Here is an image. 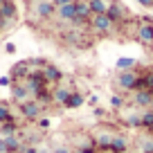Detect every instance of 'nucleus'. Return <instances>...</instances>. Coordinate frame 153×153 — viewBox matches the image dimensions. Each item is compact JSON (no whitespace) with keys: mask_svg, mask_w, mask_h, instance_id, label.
<instances>
[{"mask_svg":"<svg viewBox=\"0 0 153 153\" xmlns=\"http://www.w3.org/2000/svg\"><path fill=\"white\" fill-rule=\"evenodd\" d=\"M137 81H140V76H137V72L135 70H131V72H120L117 74V86L122 88V90H137Z\"/></svg>","mask_w":153,"mask_h":153,"instance_id":"1","label":"nucleus"},{"mask_svg":"<svg viewBox=\"0 0 153 153\" xmlns=\"http://www.w3.org/2000/svg\"><path fill=\"white\" fill-rule=\"evenodd\" d=\"M20 113H23V117L25 120H38V117H41V113H43V106L38 104V101H23V104H20Z\"/></svg>","mask_w":153,"mask_h":153,"instance_id":"2","label":"nucleus"},{"mask_svg":"<svg viewBox=\"0 0 153 153\" xmlns=\"http://www.w3.org/2000/svg\"><path fill=\"white\" fill-rule=\"evenodd\" d=\"M113 135L110 131H99V133L92 137V144L97 146V151H104V153H110V142H113Z\"/></svg>","mask_w":153,"mask_h":153,"instance_id":"3","label":"nucleus"},{"mask_svg":"<svg viewBox=\"0 0 153 153\" xmlns=\"http://www.w3.org/2000/svg\"><path fill=\"white\" fill-rule=\"evenodd\" d=\"M74 5H76V18L72 20V23H76V25H83V23H86V20L92 16L90 5H88V2H81V0H74Z\"/></svg>","mask_w":153,"mask_h":153,"instance_id":"4","label":"nucleus"},{"mask_svg":"<svg viewBox=\"0 0 153 153\" xmlns=\"http://www.w3.org/2000/svg\"><path fill=\"white\" fill-rule=\"evenodd\" d=\"M11 81H25V79H27L29 76V61H25V63H16L14 68H11Z\"/></svg>","mask_w":153,"mask_h":153,"instance_id":"5","label":"nucleus"},{"mask_svg":"<svg viewBox=\"0 0 153 153\" xmlns=\"http://www.w3.org/2000/svg\"><path fill=\"white\" fill-rule=\"evenodd\" d=\"M56 11L52 0H38L36 2V16L38 18H52V14Z\"/></svg>","mask_w":153,"mask_h":153,"instance_id":"6","label":"nucleus"},{"mask_svg":"<svg viewBox=\"0 0 153 153\" xmlns=\"http://www.w3.org/2000/svg\"><path fill=\"white\" fill-rule=\"evenodd\" d=\"M11 97H14V101H18V104L27 101V97H29L27 86H25L23 81H16V83H11Z\"/></svg>","mask_w":153,"mask_h":153,"instance_id":"7","label":"nucleus"},{"mask_svg":"<svg viewBox=\"0 0 153 153\" xmlns=\"http://www.w3.org/2000/svg\"><path fill=\"white\" fill-rule=\"evenodd\" d=\"M128 151V140L124 135L115 133L113 135V142H110V153H126Z\"/></svg>","mask_w":153,"mask_h":153,"instance_id":"8","label":"nucleus"},{"mask_svg":"<svg viewBox=\"0 0 153 153\" xmlns=\"http://www.w3.org/2000/svg\"><path fill=\"white\" fill-rule=\"evenodd\" d=\"M43 76H45V81H48V86H50V83H59L63 79L61 70H59L56 65H45L43 68Z\"/></svg>","mask_w":153,"mask_h":153,"instance_id":"9","label":"nucleus"},{"mask_svg":"<svg viewBox=\"0 0 153 153\" xmlns=\"http://www.w3.org/2000/svg\"><path fill=\"white\" fill-rule=\"evenodd\" d=\"M92 27H95L97 32H108V29L113 27V20H110V18H108L106 14L92 16Z\"/></svg>","mask_w":153,"mask_h":153,"instance_id":"10","label":"nucleus"},{"mask_svg":"<svg viewBox=\"0 0 153 153\" xmlns=\"http://www.w3.org/2000/svg\"><path fill=\"white\" fill-rule=\"evenodd\" d=\"M56 14H59V18L61 20H74L76 18V5L74 2H70V5H63V7H59L56 9Z\"/></svg>","mask_w":153,"mask_h":153,"instance_id":"11","label":"nucleus"},{"mask_svg":"<svg viewBox=\"0 0 153 153\" xmlns=\"http://www.w3.org/2000/svg\"><path fill=\"white\" fill-rule=\"evenodd\" d=\"M137 38L142 43H153V25L151 23H142L137 27Z\"/></svg>","mask_w":153,"mask_h":153,"instance_id":"12","label":"nucleus"},{"mask_svg":"<svg viewBox=\"0 0 153 153\" xmlns=\"http://www.w3.org/2000/svg\"><path fill=\"white\" fill-rule=\"evenodd\" d=\"M0 18H2V20L16 18V5L11 2V0H5V2L0 5Z\"/></svg>","mask_w":153,"mask_h":153,"instance_id":"13","label":"nucleus"},{"mask_svg":"<svg viewBox=\"0 0 153 153\" xmlns=\"http://www.w3.org/2000/svg\"><path fill=\"white\" fill-rule=\"evenodd\" d=\"M5 146H7V153H23L25 144H20V140L16 135H9V137H5Z\"/></svg>","mask_w":153,"mask_h":153,"instance_id":"14","label":"nucleus"},{"mask_svg":"<svg viewBox=\"0 0 153 153\" xmlns=\"http://www.w3.org/2000/svg\"><path fill=\"white\" fill-rule=\"evenodd\" d=\"M151 95H153V90H135V97H133V101H135V106H149L151 104Z\"/></svg>","mask_w":153,"mask_h":153,"instance_id":"15","label":"nucleus"},{"mask_svg":"<svg viewBox=\"0 0 153 153\" xmlns=\"http://www.w3.org/2000/svg\"><path fill=\"white\" fill-rule=\"evenodd\" d=\"M68 97H70V90H68L65 86H59L56 90L52 92V101H54V104H61V106H65Z\"/></svg>","mask_w":153,"mask_h":153,"instance_id":"16","label":"nucleus"},{"mask_svg":"<svg viewBox=\"0 0 153 153\" xmlns=\"http://www.w3.org/2000/svg\"><path fill=\"white\" fill-rule=\"evenodd\" d=\"M86 104V97L81 95V92H70V97H68L65 101V108H79V106Z\"/></svg>","mask_w":153,"mask_h":153,"instance_id":"17","label":"nucleus"},{"mask_svg":"<svg viewBox=\"0 0 153 153\" xmlns=\"http://www.w3.org/2000/svg\"><path fill=\"white\" fill-rule=\"evenodd\" d=\"M133 68H135V59H131V56L117 59V70H120V72H131Z\"/></svg>","mask_w":153,"mask_h":153,"instance_id":"18","label":"nucleus"},{"mask_svg":"<svg viewBox=\"0 0 153 153\" xmlns=\"http://www.w3.org/2000/svg\"><path fill=\"white\" fill-rule=\"evenodd\" d=\"M88 5H90L92 16H99V14H106V11H108V5H106V0H92V2H88Z\"/></svg>","mask_w":153,"mask_h":153,"instance_id":"19","label":"nucleus"},{"mask_svg":"<svg viewBox=\"0 0 153 153\" xmlns=\"http://www.w3.org/2000/svg\"><path fill=\"white\" fill-rule=\"evenodd\" d=\"M106 16H108L113 23H115V20H122V16H124V9H122L120 5H110L108 11H106Z\"/></svg>","mask_w":153,"mask_h":153,"instance_id":"20","label":"nucleus"},{"mask_svg":"<svg viewBox=\"0 0 153 153\" xmlns=\"http://www.w3.org/2000/svg\"><path fill=\"white\" fill-rule=\"evenodd\" d=\"M16 131H18V124H16V122H7V124H0V133L5 135V137H9V135H16Z\"/></svg>","mask_w":153,"mask_h":153,"instance_id":"21","label":"nucleus"},{"mask_svg":"<svg viewBox=\"0 0 153 153\" xmlns=\"http://www.w3.org/2000/svg\"><path fill=\"white\" fill-rule=\"evenodd\" d=\"M7 122H16L11 110L7 108V104H0V124H7Z\"/></svg>","mask_w":153,"mask_h":153,"instance_id":"22","label":"nucleus"},{"mask_svg":"<svg viewBox=\"0 0 153 153\" xmlns=\"http://www.w3.org/2000/svg\"><path fill=\"white\" fill-rule=\"evenodd\" d=\"M142 128H146L149 133H153V110L142 115Z\"/></svg>","mask_w":153,"mask_h":153,"instance_id":"23","label":"nucleus"},{"mask_svg":"<svg viewBox=\"0 0 153 153\" xmlns=\"http://www.w3.org/2000/svg\"><path fill=\"white\" fill-rule=\"evenodd\" d=\"M110 106H113V108H122V106H124V97L113 95V97H110Z\"/></svg>","mask_w":153,"mask_h":153,"instance_id":"24","label":"nucleus"},{"mask_svg":"<svg viewBox=\"0 0 153 153\" xmlns=\"http://www.w3.org/2000/svg\"><path fill=\"white\" fill-rule=\"evenodd\" d=\"M76 153H99V151H97V146H95V144H88V146H81V149H79V151H76Z\"/></svg>","mask_w":153,"mask_h":153,"instance_id":"25","label":"nucleus"},{"mask_svg":"<svg viewBox=\"0 0 153 153\" xmlns=\"http://www.w3.org/2000/svg\"><path fill=\"white\" fill-rule=\"evenodd\" d=\"M38 126L41 128H50V120L48 117H38Z\"/></svg>","mask_w":153,"mask_h":153,"instance_id":"26","label":"nucleus"},{"mask_svg":"<svg viewBox=\"0 0 153 153\" xmlns=\"http://www.w3.org/2000/svg\"><path fill=\"white\" fill-rule=\"evenodd\" d=\"M52 2H54V7L59 9V7H63V5H70V2H74V0H52Z\"/></svg>","mask_w":153,"mask_h":153,"instance_id":"27","label":"nucleus"},{"mask_svg":"<svg viewBox=\"0 0 153 153\" xmlns=\"http://www.w3.org/2000/svg\"><path fill=\"white\" fill-rule=\"evenodd\" d=\"M0 86H11V76H0Z\"/></svg>","mask_w":153,"mask_h":153,"instance_id":"28","label":"nucleus"},{"mask_svg":"<svg viewBox=\"0 0 153 153\" xmlns=\"http://www.w3.org/2000/svg\"><path fill=\"white\" fill-rule=\"evenodd\" d=\"M5 50H7V54H14V52H16V45H14V43H7Z\"/></svg>","mask_w":153,"mask_h":153,"instance_id":"29","label":"nucleus"},{"mask_svg":"<svg viewBox=\"0 0 153 153\" xmlns=\"http://www.w3.org/2000/svg\"><path fill=\"white\" fill-rule=\"evenodd\" d=\"M23 153H41V151H38L36 146H25V149H23Z\"/></svg>","mask_w":153,"mask_h":153,"instance_id":"30","label":"nucleus"},{"mask_svg":"<svg viewBox=\"0 0 153 153\" xmlns=\"http://www.w3.org/2000/svg\"><path fill=\"white\" fill-rule=\"evenodd\" d=\"M0 153H7V146H5V137H0Z\"/></svg>","mask_w":153,"mask_h":153,"instance_id":"31","label":"nucleus"},{"mask_svg":"<svg viewBox=\"0 0 153 153\" xmlns=\"http://www.w3.org/2000/svg\"><path fill=\"white\" fill-rule=\"evenodd\" d=\"M137 2H140V5H144V7H153L151 0H137Z\"/></svg>","mask_w":153,"mask_h":153,"instance_id":"32","label":"nucleus"},{"mask_svg":"<svg viewBox=\"0 0 153 153\" xmlns=\"http://www.w3.org/2000/svg\"><path fill=\"white\" fill-rule=\"evenodd\" d=\"M97 101H99V99H97V97H95V95H92V97H90V99H88V104H90V106H97Z\"/></svg>","mask_w":153,"mask_h":153,"instance_id":"33","label":"nucleus"},{"mask_svg":"<svg viewBox=\"0 0 153 153\" xmlns=\"http://www.w3.org/2000/svg\"><path fill=\"white\" fill-rule=\"evenodd\" d=\"M54 153H70V149H65V146H59Z\"/></svg>","mask_w":153,"mask_h":153,"instance_id":"34","label":"nucleus"},{"mask_svg":"<svg viewBox=\"0 0 153 153\" xmlns=\"http://www.w3.org/2000/svg\"><path fill=\"white\" fill-rule=\"evenodd\" d=\"M151 106H153V95H151Z\"/></svg>","mask_w":153,"mask_h":153,"instance_id":"35","label":"nucleus"},{"mask_svg":"<svg viewBox=\"0 0 153 153\" xmlns=\"http://www.w3.org/2000/svg\"><path fill=\"white\" fill-rule=\"evenodd\" d=\"M2 2H5V0H0V5H2Z\"/></svg>","mask_w":153,"mask_h":153,"instance_id":"36","label":"nucleus"},{"mask_svg":"<svg viewBox=\"0 0 153 153\" xmlns=\"http://www.w3.org/2000/svg\"><path fill=\"white\" fill-rule=\"evenodd\" d=\"M86 2H92V0H86Z\"/></svg>","mask_w":153,"mask_h":153,"instance_id":"37","label":"nucleus"},{"mask_svg":"<svg viewBox=\"0 0 153 153\" xmlns=\"http://www.w3.org/2000/svg\"><path fill=\"white\" fill-rule=\"evenodd\" d=\"M151 79H153V72H151Z\"/></svg>","mask_w":153,"mask_h":153,"instance_id":"38","label":"nucleus"},{"mask_svg":"<svg viewBox=\"0 0 153 153\" xmlns=\"http://www.w3.org/2000/svg\"><path fill=\"white\" fill-rule=\"evenodd\" d=\"M151 2H153V0H151Z\"/></svg>","mask_w":153,"mask_h":153,"instance_id":"39","label":"nucleus"},{"mask_svg":"<svg viewBox=\"0 0 153 153\" xmlns=\"http://www.w3.org/2000/svg\"><path fill=\"white\" fill-rule=\"evenodd\" d=\"M126 153H128V151H126Z\"/></svg>","mask_w":153,"mask_h":153,"instance_id":"40","label":"nucleus"}]
</instances>
